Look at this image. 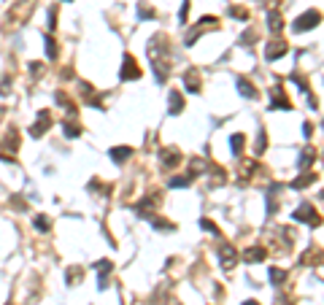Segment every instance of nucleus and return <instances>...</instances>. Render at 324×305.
<instances>
[{"instance_id": "obj_1", "label": "nucleus", "mask_w": 324, "mask_h": 305, "mask_svg": "<svg viewBox=\"0 0 324 305\" xmlns=\"http://www.w3.org/2000/svg\"><path fill=\"white\" fill-rule=\"evenodd\" d=\"M146 54H149V60H152V65H154V76H157V81L162 84L167 78V46H165V38L162 36H154L152 41H149L146 46Z\"/></svg>"}, {"instance_id": "obj_2", "label": "nucleus", "mask_w": 324, "mask_h": 305, "mask_svg": "<svg viewBox=\"0 0 324 305\" xmlns=\"http://www.w3.org/2000/svg\"><path fill=\"white\" fill-rule=\"evenodd\" d=\"M33 11H36L33 0H16V3H11L8 14H5V22H8V27H25L27 19L33 16Z\"/></svg>"}, {"instance_id": "obj_3", "label": "nucleus", "mask_w": 324, "mask_h": 305, "mask_svg": "<svg viewBox=\"0 0 324 305\" xmlns=\"http://www.w3.org/2000/svg\"><path fill=\"white\" fill-rule=\"evenodd\" d=\"M319 22H322V14H319V11H314V8H311V11H305L303 16H297V19H294V27H292V30H294V33L314 30V27L319 25Z\"/></svg>"}, {"instance_id": "obj_4", "label": "nucleus", "mask_w": 324, "mask_h": 305, "mask_svg": "<svg viewBox=\"0 0 324 305\" xmlns=\"http://www.w3.org/2000/svg\"><path fill=\"white\" fill-rule=\"evenodd\" d=\"M119 78H122V81H135V78H141V68H138V62H135V57H132V54H124Z\"/></svg>"}, {"instance_id": "obj_5", "label": "nucleus", "mask_w": 324, "mask_h": 305, "mask_svg": "<svg viewBox=\"0 0 324 305\" xmlns=\"http://www.w3.org/2000/svg\"><path fill=\"white\" fill-rule=\"evenodd\" d=\"M213 27H219V19H216V16H202V19L198 22V27H195V30L187 36V46H195V41H198L202 33H205V30H213Z\"/></svg>"}, {"instance_id": "obj_6", "label": "nucleus", "mask_w": 324, "mask_h": 305, "mask_svg": "<svg viewBox=\"0 0 324 305\" xmlns=\"http://www.w3.org/2000/svg\"><path fill=\"white\" fill-rule=\"evenodd\" d=\"M292 219H297V222H303V224L316 227V224H319V211H316L311 203H303V205H300V208L292 214Z\"/></svg>"}, {"instance_id": "obj_7", "label": "nucleus", "mask_w": 324, "mask_h": 305, "mask_svg": "<svg viewBox=\"0 0 324 305\" xmlns=\"http://www.w3.org/2000/svg\"><path fill=\"white\" fill-rule=\"evenodd\" d=\"M219 260H222V267L233 270L235 262H238V251H235L233 243H222L219 246Z\"/></svg>"}, {"instance_id": "obj_8", "label": "nucleus", "mask_w": 324, "mask_h": 305, "mask_svg": "<svg viewBox=\"0 0 324 305\" xmlns=\"http://www.w3.org/2000/svg\"><path fill=\"white\" fill-rule=\"evenodd\" d=\"M181 159H184V154H178V149H162L160 152V162H162V168H167V170L178 168Z\"/></svg>"}, {"instance_id": "obj_9", "label": "nucleus", "mask_w": 324, "mask_h": 305, "mask_svg": "<svg viewBox=\"0 0 324 305\" xmlns=\"http://www.w3.org/2000/svg\"><path fill=\"white\" fill-rule=\"evenodd\" d=\"M49 127H51V114L43 108V111H38L36 124H30V135H33V138H40V135H43V132L49 130Z\"/></svg>"}, {"instance_id": "obj_10", "label": "nucleus", "mask_w": 324, "mask_h": 305, "mask_svg": "<svg viewBox=\"0 0 324 305\" xmlns=\"http://www.w3.org/2000/svg\"><path fill=\"white\" fill-rule=\"evenodd\" d=\"M270 92H273V100H270V111H276V108H281V111H289V108H292V103L286 100V95H284V89H281V87H273Z\"/></svg>"}, {"instance_id": "obj_11", "label": "nucleus", "mask_w": 324, "mask_h": 305, "mask_svg": "<svg viewBox=\"0 0 324 305\" xmlns=\"http://www.w3.org/2000/svg\"><path fill=\"white\" fill-rule=\"evenodd\" d=\"M167 111H170L173 116L184 111V97H181V92H178V89H170V92H167Z\"/></svg>"}, {"instance_id": "obj_12", "label": "nucleus", "mask_w": 324, "mask_h": 305, "mask_svg": "<svg viewBox=\"0 0 324 305\" xmlns=\"http://www.w3.org/2000/svg\"><path fill=\"white\" fill-rule=\"evenodd\" d=\"M265 257H268V249H262V246H248L246 251H243V260L257 265V262H265Z\"/></svg>"}, {"instance_id": "obj_13", "label": "nucleus", "mask_w": 324, "mask_h": 305, "mask_svg": "<svg viewBox=\"0 0 324 305\" xmlns=\"http://www.w3.org/2000/svg\"><path fill=\"white\" fill-rule=\"evenodd\" d=\"M184 87H187L189 92H200V71L198 68H189L187 73H184Z\"/></svg>"}, {"instance_id": "obj_14", "label": "nucleus", "mask_w": 324, "mask_h": 305, "mask_svg": "<svg viewBox=\"0 0 324 305\" xmlns=\"http://www.w3.org/2000/svg\"><path fill=\"white\" fill-rule=\"evenodd\" d=\"M54 103H57V106H62V111H68V116H73V114L79 111L76 103H73L71 97L65 95V92H54Z\"/></svg>"}, {"instance_id": "obj_15", "label": "nucleus", "mask_w": 324, "mask_h": 305, "mask_svg": "<svg viewBox=\"0 0 324 305\" xmlns=\"http://www.w3.org/2000/svg\"><path fill=\"white\" fill-rule=\"evenodd\" d=\"M322 260H324V251L319 249V246H311V249L300 257V262H303V265H319Z\"/></svg>"}, {"instance_id": "obj_16", "label": "nucleus", "mask_w": 324, "mask_h": 305, "mask_svg": "<svg viewBox=\"0 0 324 305\" xmlns=\"http://www.w3.org/2000/svg\"><path fill=\"white\" fill-rule=\"evenodd\" d=\"M286 51L289 49H286V43H284V41H273L268 49H265V57H268V60H279V57H284Z\"/></svg>"}, {"instance_id": "obj_17", "label": "nucleus", "mask_w": 324, "mask_h": 305, "mask_svg": "<svg viewBox=\"0 0 324 305\" xmlns=\"http://www.w3.org/2000/svg\"><path fill=\"white\" fill-rule=\"evenodd\" d=\"M314 159H316V149H314V146L303 149V152H300V159H297V168H300V170H308Z\"/></svg>"}, {"instance_id": "obj_18", "label": "nucleus", "mask_w": 324, "mask_h": 305, "mask_svg": "<svg viewBox=\"0 0 324 305\" xmlns=\"http://www.w3.org/2000/svg\"><path fill=\"white\" fill-rule=\"evenodd\" d=\"M238 92H241L243 97H248V100H257V97H259V92L254 89V84L248 81V78H243V76L238 78Z\"/></svg>"}, {"instance_id": "obj_19", "label": "nucleus", "mask_w": 324, "mask_h": 305, "mask_svg": "<svg viewBox=\"0 0 324 305\" xmlns=\"http://www.w3.org/2000/svg\"><path fill=\"white\" fill-rule=\"evenodd\" d=\"M95 270L100 273V281H97V286H100V289H106V275L114 270V265L108 262V260H100V262H95Z\"/></svg>"}, {"instance_id": "obj_20", "label": "nucleus", "mask_w": 324, "mask_h": 305, "mask_svg": "<svg viewBox=\"0 0 324 305\" xmlns=\"http://www.w3.org/2000/svg\"><path fill=\"white\" fill-rule=\"evenodd\" d=\"M268 27H270L273 36H279V33L284 30V19H281L279 11H268Z\"/></svg>"}, {"instance_id": "obj_21", "label": "nucleus", "mask_w": 324, "mask_h": 305, "mask_svg": "<svg viewBox=\"0 0 324 305\" xmlns=\"http://www.w3.org/2000/svg\"><path fill=\"white\" fill-rule=\"evenodd\" d=\"M108 154H111L114 162H127V159L132 157V149H130V146H114Z\"/></svg>"}, {"instance_id": "obj_22", "label": "nucleus", "mask_w": 324, "mask_h": 305, "mask_svg": "<svg viewBox=\"0 0 324 305\" xmlns=\"http://www.w3.org/2000/svg\"><path fill=\"white\" fill-rule=\"evenodd\" d=\"M314 181H316V176L311 173V170H303L300 178H294V181H292V189H305V187H311Z\"/></svg>"}, {"instance_id": "obj_23", "label": "nucleus", "mask_w": 324, "mask_h": 305, "mask_svg": "<svg viewBox=\"0 0 324 305\" xmlns=\"http://www.w3.org/2000/svg\"><path fill=\"white\" fill-rule=\"evenodd\" d=\"M243 143H246V135H243V132H235V135L230 138V149H233L235 157H241L243 154Z\"/></svg>"}, {"instance_id": "obj_24", "label": "nucleus", "mask_w": 324, "mask_h": 305, "mask_svg": "<svg viewBox=\"0 0 324 305\" xmlns=\"http://www.w3.org/2000/svg\"><path fill=\"white\" fill-rule=\"evenodd\" d=\"M192 181H195V176H192V173H187V176H176V178H170V181H167V187H170V189H181V187H189Z\"/></svg>"}, {"instance_id": "obj_25", "label": "nucleus", "mask_w": 324, "mask_h": 305, "mask_svg": "<svg viewBox=\"0 0 324 305\" xmlns=\"http://www.w3.org/2000/svg\"><path fill=\"white\" fill-rule=\"evenodd\" d=\"M27 73H30L33 81H38V78L46 73V65H43V62H30V65H27Z\"/></svg>"}, {"instance_id": "obj_26", "label": "nucleus", "mask_w": 324, "mask_h": 305, "mask_svg": "<svg viewBox=\"0 0 324 305\" xmlns=\"http://www.w3.org/2000/svg\"><path fill=\"white\" fill-rule=\"evenodd\" d=\"M43 46H46V57H49V60H54V57H57V51H60V49H57V41L49 36V33L43 36Z\"/></svg>"}, {"instance_id": "obj_27", "label": "nucleus", "mask_w": 324, "mask_h": 305, "mask_svg": "<svg viewBox=\"0 0 324 305\" xmlns=\"http://www.w3.org/2000/svg\"><path fill=\"white\" fill-rule=\"evenodd\" d=\"M270 284H276V286H281L284 281H286V270H281V267H270Z\"/></svg>"}, {"instance_id": "obj_28", "label": "nucleus", "mask_w": 324, "mask_h": 305, "mask_svg": "<svg viewBox=\"0 0 324 305\" xmlns=\"http://www.w3.org/2000/svg\"><path fill=\"white\" fill-rule=\"evenodd\" d=\"M154 16H157V11L149 3H138V19H154Z\"/></svg>"}, {"instance_id": "obj_29", "label": "nucleus", "mask_w": 324, "mask_h": 305, "mask_svg": "<svg viewBox=\"0 0 324 305\" xmlns=\"http://www.w3.org/2000/svg\"><path fill=\"white\" fill-rule=\"evenodd\" d=\"M33 227H36L38 232H49V229H51V222H49L43 214H38L36 219H33Z\"/></svg>"}, {"instance_id": "obj_30", "label": "nucleus", "mask_w": 324, "mask_h": 305, "mask_svg": "<svg viewBox=\"0 0 324 305\" xmlns=\"http://www.w3.org/2000/svg\"><path fill=\"white\" fill-rule=\"evenodd\" d=\"M62 130H65V138H71V141L81 135V127H79V124H73V122H65V124H62Z\"/></svg>"}, {"instance_id": "obj_31", "label": "nucleus", "mask_w": 324, "mask_h": 305, "mask_svg": "<svg viewBox=\"0 0 324 305\" xmlns=\"http://www.w3.org/2000/svg\"><path fill=\"white\" fill-rule=\"evenodd\" d=\"M81 275H84V273H81V267H68V275H65V278H68V286L79 284Z\"/></svg>"}, {"instance_id": "obj_32", "label": "nucleus", "mask_w": 324, "mask_h": 305, "mask_svg": "<svg viewBox=\"0 0 324 305\" xmlns=\"http://www.w3.org/2000/svg\"><path fill=\"white\" fill-rule=\"evenodd\" d=\"M200 227L205 229V232H211V235H219V227L211 222V219H200Z\"/></svg>"}, {"instance_id": "obj_33", "label": "nucleus", "mask_w": 324, "mask_h": 305, "mask_svg": "<svg viewBox=\"0 0 324 305\" xmlns=\"http://www.w3.org/2000/svg\"><path fill=\"white\" fill-rule=\"evenodd\" d=\"M230 16H235V19H243V22H246V19H248V11L241 8V5H233V8H230Z\"/></svg>"}, {"instance_id": "obj_34", "label": "nucleus", "mask_w": 324, "mask_h": 305, "mask_svg": "<svg viewBox=\"0 0 324 305\" xmlns=\"http://www.w3.org/2000/svg\"><path fill=\"white\" fill-rule=\"evenodd\" d=\"M187 16H189V0H184L181 8H178V22H181V25H187Z\"/></svg>"}, {"instance_id": "obj_35", "label": "nucleus", "mask_w": 324, "mask_h": 305, "mask_svg": "<svg viewBox=\"0 0 324 305\" xmlns=\"http://www.w3.org/2000/svg\"><path fill=\"white\" fill-rule=\"evenodd\" d=\"M265 146H268V135H265V130H259V138H257V154L265 152Z\"/></svg>"}, {"instance_id": "obj_36", "label": "nucleus", "mask_w": 324, "mask_h": 305, "mask_svg": "<svg viewBox=\"0 0 324 305\" xmlns=\"http://www.w3.org/2000/svg\"><path fill=\"white\" fill-rule=\"evenodd\" d=\"M292 81L300 87V92H308V81H305V78L300 76V73H292Z\"/></svg>"}, {"instance_id": "obj_37", "label": "nucleus", "mask_w": 324, "mask_h": 305, "mask_svg": "<svg viewBox=\"0 0 324 305\" xmlns=\"http://www.w3.org/2000/svg\"><path fill=\"white\" fill-rule=\"evenodd\" d=\"M11 205H14L16 211H25L27 208V203L22 200V194H14V197H11Z\"/></svg>"}, {"instance_id": "obj_38", "label": "nucleus", "mask_w": 324, "mask_h": 305, "mask_svg": "<svg viewBox=\"0 0 324 305\" xmlns=\"http://www.w3.org/2000/svg\"><path fill=\"white\" fill-rule=\"evenodd\" d=\"M254 41H257V33H254V30H246V33H243L241 43H254Z\"/></svg>"}, {"instance_id": "obj_39", "label": "nucleus", "mask_w": 324, "mask_h": 305, "mask_svg": "<svg viewBox=\"0 0 324 305\" xmlns=\"http://www.w3.org/2000/svg\"><path fill=\"white\" fill-rule=\"evenodd\" d=\"M49 27L51 30L57 27V8H49Z\"/></svg>"}, {"instance_id": "obj_40", "label": "nucleus", "mask_w": 324, "mask_h": 305, "mask_svg": "<svg viewBox=\"0 0 324 305\" xmlns=\"http://www.w3.org/2000/svg\"><path fill=\"white\" fill-rule=\"evenodd\" d=\"M303 135H305V138L314 135V127H311V122H303Z\"/></svg>"}, {"instance_id": "obj_41", "label": "nucleus", "mask_w": 324, "mask_h": 305, "mask_svg": "<svg viewBox=\"0 0 324 305\" xmlns=\"http://www.w3.org/2000/svg\"><path fill=\"white\" fill-rule=\"evenodd\" d=\"M257 3H262V5H273L276 0H257Z\"/></svg>"}, {"instance_id": "obj_42", "label": "nucleus", "mask_w": 324, "mask_h": 305, "mask_svg": "<svg viewBox=\"0 0 324 305\" xmlns=\"http://www.w3.org/2000/svg\"><path fill=\"white\" fill-rule=\"evenodd\" d=\"M243 305H259L257 300H248V303H243Z\"/></svg>"}, {"instance_id": "obj_43", "label": "nucleus", "mask_w": 324, "mask_h": 305, "mask_svg": "<svg viewBox=\"0 0 324 305\" xmlns=\"http://www.w3.org/2000/svg\"><path fill=\"white\" fill-rule=\"evenodd\" d=\"M322 200H324V192H322Z\"/></svg>"}, {"instance_id": "obj_44", "label": "nucleus", "mask_w": 324, "mask_h": 305, "mask_svg": "<svg viewBox=\"0 0 324 305\" xmlns=\"http://www.w3.org/2000/svg\"><path fill=\"white\" fill-rule=\"evenodd\" d=\"M322 127H324V122H322Z\"/></svg>"}, {"instance_id": "obj_45", "label": "nucleus", "mask_w": 324, "mask_h": 305, "mask_svg": "<svg viewBox=\"0 0 324 305\" xmlns=\"http://www.w3.org/2000/svg\"><path fill=\"white\" fill-rule=\"evenodd\" d=\"M68 3H71V0H68Z\"/></svg>"}, {"instance_id": "obj_46", "label": "nucleus", "mask_w": 324, "mask_h": 305, "mask_svg": "<svg viewBox=\"0 0 324 305\" xmlns=\"http://www.w3.org/2000/svg\"><path fill=\"white\" fill-rule=\"evenodd\" d=\"M322 159H324V157H322Z\"/></svg>"}]
</instances>
